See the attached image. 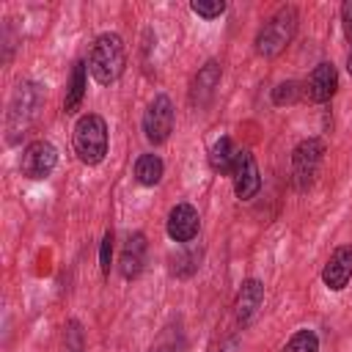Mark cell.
Instances as JSON below:
<instances>
[{"label": "cell", "instance_id": "cell-1", "mask_svg": "<svg viewBox=\"0 0 352 352\" xmlns=\"http://www.w3.org/2000/svg\"><path fill=\"white\" fill-rule=\"evenodd\" d=\"M126 66V50L118 33H102L88 55V72L99 85H110L124 74Z\"/></svg>", "mask_w": 352, "mask_h": 352}, {"label": "cell", "instance_id": "cell-2", "mask_svg": "<svg viewBox=\"0 0 352 352\" xmlns=\"http://www.w3.org/2000/svg\"><path fill=\"white\" fill-rule=\"evenodd\" d=\"M41 104H44L41 85H36V82H19L16 85V91L11 96V104H8V116H6L8 143H16L28 132V126L36 121Z\"/></svg>", "mask_w": 352, "mask_h": 352}, {"label": "cell", "instance_id": "cell-3", "mask_svg": "<svg viewBox=\"0 0 352 352\" xmlns=\"http://www.w3.org/2000/svg\"><path fill=\"white\" fill-rule=\"evenodd\" d=\"M297 33V8L294 6H280L258 30L256 36V52L264 58H275L278 52L286 50V44Z\"/></svg>", "mask_w": 352, "mask_h": 352}, {"label": "cell", "instance_id": "cell-4", "mask_svg": "<svg viewBox=\"0 0 352 352\" xmlns=\"http://www.w3.org/2000/svg\"><path fill=\"white\" fill-rule=\"evenodd\" d=\"M74 154L85 165H99L107 154V124L96 113H85L74 124Z\"/></svg>", "mask_w": 352, "mask_h": 352}, {"label": "cell", "instance_id": "cell-5", "mask_svg": "<svg viewBox=\"0 0 352 352\" xmlns=\"http://www.w3.org/2000/svg\"><path fill=\"white\" fill-rule=\"evenodd\" d=\"M322 157H324V143L319 138H305L294 146V151H292V179H294L297 190L311 187V182H314V176L322 165Z\"/></svg>", "mask_w": 352, "mask_h": 352}, {"label": "cell", "instance_id": "cell-6", "mask_svg": "<svg viewBox=\"0 0 352 352\" xmlns=\"http://www.w3.org/2000/svg\"><path fill=\"white\" fill-rule=\"evenodd\" d=\"M170 132H173V104L165 94H157L148 110L143 113V135L148 143L160 146L170 138Z\"/></svg>", "mask_w": 352, "mask_h": 352}, {"label": "cell", "instance_id": "cell-7", "mask_svg": "<svg viewBox=\"0 0 352 352\" xmlns=\"http://www.w3.org/2000/svg\"><path fill=\"white\" fill-rule=\"evenodd\" d=\"M58 165V151L50 140H33L25 146L22 160H19V170L28 179H47Z\"/></svg>", "mask_w": 352, "mask_h": 352}, {"label": "cell", "instance_id": "cell-8", "mask_svg": "<svg viewBox=\"0 0 352 352\" xmlns=\"http://www.w3.org/2000/svg\"><path fill=\"white\" fill-rule=\"evenodd\" d=\"M231 179H234V192L236 198L242 201H250L258 187H261V176H258V165H256V157L250 151H236V160H234V170H231Z\"/></svg>", "mask_w": 352, "mask_h": 352}, {"label": "cell", "instance_id": "cell-9", "mask_svg": "<svg viewBox=\"0 0 352 352\" xmlns=\"http://www.w3.org/2000/svg\"><path fill=\"white\" fill-rule=\"evenodd\" d=\"M168 236L179 245H187L198 236V228H201V217L195 212V206L190 204H176L170 212H168Z\"/></svg>", "mask_w": 352, "mask_h": 352}, {"label": "cell", "instance_id": "cell-10", "mask_svg": "<svg viewBox=\"0 0 352 352\" xmlns=\"http://www.w3.org/2000/svg\"><path fill=\"white\" fill-rule=\"evenodd\" d=\"M352 278V245H341L330 253L324 270H322V283L330 292H341Z\"/></svg>", "mask_w": 352, "mask_h": 352}, {"label": "cell", "instance_id": "cell-11", "mask_svg": "<svg viewBox=\"0 0 352 352\" xmlns=\"http://www.w3.org/2000/svg\"><path fill=\"white\" fill-rule=\"evenodd\" d=\"M217 85H220V63H217V60H206V63L198 69V74H195V80H192V88H190V102H192V107H198V110L206 107V104L212 102Z\"/></svg>", "mask_w": 352, "mask_h": 352}, {"label": "cell", "instance_id": "cell-12", "mask_svg": "<svg viewBox=\"0 0 352 352\" xmlns=\"http://www.w3.org/2000/svg\"><path fill=\"white\" fill-rule=\"evenodd\" d=\"M338 88V74H336V66L333 63H319L311 74H308V82H305V96L316 104L333 99Z\"/></svg>", "mask_w": 352, "mask_h": 352}, {"label": "cell", "instance_id": "cell-13", "mask_svg": "<svg viewBox=\"0 0 352 352\" xmlns=\"http://www.w3.org/2000/svg\"><path fill=\"white\" fill-rule=\"evenodd\" d=\"M261 300H264V283L256 280V278H248V280L242 283L239 294H236V322H239V324H248V322L256 316Z\"/></svg>", "mask_w": 352, "mask_h": 352}, {"label": "cell", "instance_id": "cell-14", "mask_svg": "<svg viewBox=\"0 0 352 352\" xmlns=\"http://www.w3.org/2000/svg\"><path fill=\"white\" fill-rule=\"evenodd\" d=\"M146 236L143 234H132L121 250V275L126 280L138 278L143 272V264H146Z\"/></svg>", "mask_w": 352, "mask_h": 352}, {"label": "cell", "instance_id": "cell-15", "mask_svg": "<svg viewBox=\"0 0 352 352\" xmlns=\"http://www.w3.org/2000/svg\"><path fill=\"white\" fill-rule=\"evenodd\" d=\"M85 69L88 63L77 60L74 69H72V80H69V88H66V96H63V110L66 113H77V107L82 104V96H85Z\"/></svg>", "mask_w": 352, "mask_h": 352}, {"label": "cell", "instance_id": "cell-16", "mask_svg": "<svg viewBox=\"0 0 352 352\" xmlns=\"http://www.w3.org/2000/svg\"><path fill=\"white\" fill-rule=\"evenodd\" d=\"M234 160H236V151H234V146H231V138H226V135L217 138V140L212 143V148H209V165H212V170L231 176Z\"/></svg>", "mask_w": 352, "mask_h": 352}, {"label": "cell", "instance_id": "cell-17", "mask_svg": "<svg viewBox=\"0 0 352 352\" xmlns=\"http://www.w3.org/2000/svg\"><path fill=\"white\" fill-rule=\"evenodd\" d=\"M162 170H165V165L157 154H140L135 162V179L146 187H154L162 179Z\"/></svg>", "mask_w": 352, "mask_h": 352}, {"label": "cell", "instance_id": "cell-18", "mask_svg": "<svg viewBox=\"0 0 352 352\" xmlns=\"http://www.w3.org/2000/svg\"><path fill=\"white\" fill-rule=\"evenodd\" d=\"M280 352H319V336L314 333V330H297L286 344H283V349Z\"/></svg>", "mask_w": 352, "mask_h": 352}, {"label": "cell", "instance_id": "cell-19", "mask_svg": "<svg viewBox=\"0 0 352 352\" xmlns=\"http://www.w3.org/2000/svg\"><path fill=\"white\" fill-rule=\"evenodd\" d=\"M85 344H82V327L77 319H72L63 330V352H82Z\"/></svg>", "mask_w": 352, "mask_h": 352}, {"label": "cell", "instance_id": "cell-20", "mask_svg": "<svg viewBox=\"0 0 352 352\" xmlns=\"http://www.w3.org/2000/svg\"><path fill=\"white\" fill-rule=\"evenodd\" d=\"M297 96H300V82H294V80L280 82V85L272 91V102H275V104H292V102H297Z\"/></svg>", "mask_w": 352, "mask_h": 352}, {"label": "cell", "instance_id": "cell-21", "mask_svg": "<svg viewBox=\"0 0 352 352\" xmlns=\"http://www.w3.org/2000/svg\"><path fill=\"white\" fill-rule=\"evenodd\" d=\"M190 11L198 14V16H204V19H214V16H220V14L226 11V3H223V0H214V3L195 0V3H190Z\"/></svg>", "mask_w": 352, "mask_h": 352}, {"label": "cell", "instance_id": "cell-22", "mask_svg": "<svg viewBox=\"0 0 352 352\" xmlns=\"http://www.w3.org/2000/svg\"><path fill=\"white\" fill-rule=\"evenodd\" d=\"M110 261H113V234L107 231L102 236V245H99V264H102L104 275H110Z\"/></svg>", "mask_w": 352, "mask_h": 352}, {"label": "cell", "instance_id": "cell-23", "mask_svg": "<svg viewBox=\"0 0 352 352\" xmlns=\"http://www.w3.org/2000/svg\"><path fill=\"white\" fill-rule=\"evenodd\" d=\"M195 270H198V256L195 253H184V256H179V264H173L176 275H190Z\"/></svg>", "mask_w": 352, "mask_h": 352}, {"label": "cell", "instance_id": "cell-24", "mask_svg": "<svg viewBox=\"0 0 352 352\" xmlns=\"http://www.w3.org/2000/svg\"><path fill=\"white\" fill-rule=\"evenodd\" d=\"M341 25H344V33H346V38L352 44V0H346L341 6Z\"/></svg>", "mask_w": 352, "mask_h": 352}, {"label": "cell", "instance_id": "cell-25", "mask_svg": "<svg viewBox=\"0 0 352 352\" xmlns=\"http://www.w3.org/2000/svg\"><path fill=\"white\" fill-rule=\"evenodd\" d=\"M346 69H349V74H352V52H349V58H346Z\"/></svg>", "mask_w": 352, "mask_h": 352}]
</instances>
